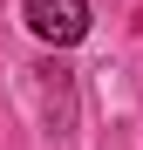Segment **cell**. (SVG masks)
<instances>
[{
  "mask_svg": "<svg viewBox=\"0 0 143 150\" xmlns=\"http://www.w3.org/2000/svg\"><path fill=\"white\" fill-rule=\"evenodd\" d=\"M20 21L48 48H75L89 34V0H20Z\"/></svg>",
  "mask_w": 143,
  "mask_h": 150,
  "instance_id": "6da1fadb",
  "label": "cell"
}]
</instances>
